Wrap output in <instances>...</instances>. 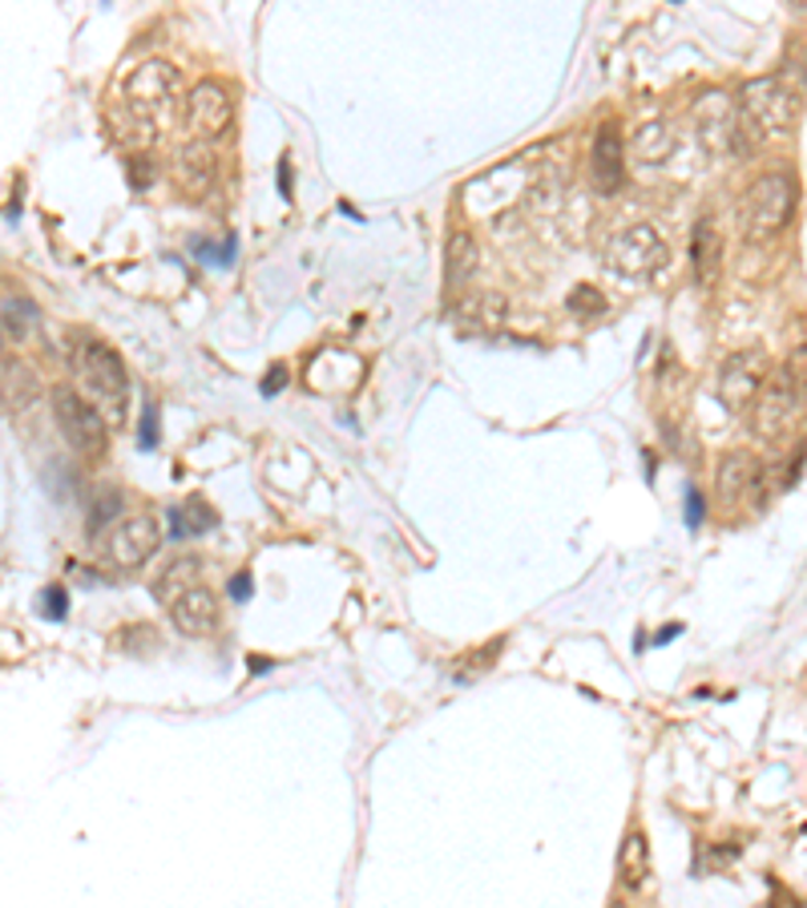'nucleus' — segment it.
<instances>
[{
	"label": "nucleus",
	"mask_w": 807,
	"mask_h": 908,
	"mask_svg": "<svg viewBox=\"0 0 807 908\" xmlns=\"http://www.w3.org/2000/svg\"><path fill=\"white\" fill-rule=\"evenodd\" d=\"M804 110V89L787 86L783 77H759L747 81L739 98V134L747 137H783L792 134Z\"/></svg>",
	"instance_id": "f257e3e1"
},
{
	"label": "nucleus",
	"mask_w": 807,
	"mask_h": 908,
	"mask_svg": "<svg viewBox=\"0 0 807 908\" xmlns=\"http://www.w3.org/2000/svg\"><path fill=\"white\" fill-rule=\"evenodd\" d=\"M795 202H799V187H795L792 175L783 170H767L759 175L743 194V231L747 238L755 243H767L780 231H787L795 214Z\"/></svg>",
	"instance_id": "f03ea898"
},
{
	"label": "nucleus",
	"mask_w": 807,
	"mask_h": 908,
	"mask_svg": "<svg viewBox=\"0 0 807 908\" xmlns=\"http://www.w3.org/2000/svg\"><path fill=\"white\" fill-rule=\"evenodd\" d=\"M804 408V348L795 351V368H780V372L763 380L755 396V412H751V428L763 440H783L792 433V424L799 421Z\"/></svg>",
	"instance_id": "7ed1b4c3"
},
{
	"label": "nucleus",
	"mask_w": 807,
	"mask_h": 908,
	"mask_svg": "<svg viewBox=\"0 0 807 908\" xmlns=\"http://www.w3.org/2000/svg\"><path fill=\"white\" fill-rule=\"evenodd\" d=\"M671 259V247L650 223H634L614 231L606 243V267L621 279H650Z\"/></svg>",
	"instance_id": "20e7f679"
},
{
	"label": "nucleus",
	"mask_w": 807,
	"mask_h": 908,
	"mask_svg": "<svg viewBox=\"0 0 807 908\" xmlns=\"http://www.w3.org/2000/svg\"><path fill=\"white\" fill-rule=\"evenodd\" d=\"M53 416L61 424L65 440L74 445V452H81L89 461L105 457V448H110V424H105V416H101L81 392H74V388H53Z\"/></svg>",
	"instance_id": "39448f33"
},
{
	"label": "nucleus",
	"mask_w": 807,
	"mask_h": 908,
	"mask_svg": "<svg viewBox=\"0 0 807 908\" xmlns=\"http://www.w3.org/2000/svg\"><path fill=\"white\" fill-rule=\"evenodd\" d=\"M74 363H77V372L86 375V384L110 404L113 416H122L125 396H130V372H125L122 356H117L105 339L81 336L74 344Z\"/></svg>",
	"instance_id": "423d86ee"
},
{
	"label": "nucleus",
	"mask_w": 807,
	"mask_h": 908,
	"mask_svg": "<svg viewBox=\"0 0 807 908\" xmlns=\"http://www.w3.org/2000/svg\"><path fill=\"white\" fill-rule=\"evenodd\" d=\"M175 93H178V69L170 61H142L134 74L125 77V89H122L130 117L142 122L146 130L166 117Z\"/></svg>",
	"instance_id": "0eeeda50"
},
{
	"label": "nucleus",
	"mask_w": 807,
	"mask_h": 908,
	"mask_svg": "<svg viewBox=\"0 0 807 908\" xmlns=\"http://www.w3.org/2000/svg\"><path fill=\"white\" fill-rule=\"evenodd\" d=\"M235 122V101L218 81H199L187 93V130L199 142H218Z\"/></svg>",
	"instance_id": "6e6552de"
},
{
	"label": "nucleus",
	"mask_w": 807,
	"mask_h": 908,
	"mask_svg": "<svg viewBox=\"0 0 807 908\" xmlns=\"http://www.w3.org/2000/svg\"><path fill=\"white\" fill-rule=\"evenodd\" d=\"M158 546H161V522L154 513H134V517H125L110 534L105 553H110L113 565L137 570V565H146V561L158 553Z\"/></svg>",
	"instance_id": "1a4fd4ad"
},
{
	"label": "nucleus",
	"mask_w": 807,
	"mask_h": 908,
	"mask_svg": "<svg viewBox=\"0 0 807 908\" xmlns=\"http://www.w3.org/2000/svg\"><path fill=\"white\" fill-rule=\"evenodd\" d=\"M767 380V363H763V351H739L731 360L722 363L719 372V396L727 408L743 412L751 400L759 396V388Z\"/></svg>",
	"instance_id": "9d476101"
},
{
	"label": "nucleus",
	"mask_w": 807,
	"mask_h": 908,
	"mask_svg": "<svg viewBox=\"0 0 807 908\" xmlns=\"http://www.w3.org/2000/svg\"><path fill=\"white\" fill-rule=\"evenodd\" d=\"M218 618H223L218 597H214L206 585H194V590H187V594H178L175 602H170V623L178 626V635L187 638L214 635V630H218Z\"/></svg>",
	"instance_id": "9b49d317"
},
{
	"label": "nucleus",
	"mask_w": 807,
	"mask_h": 908,
	"mask_svg": "<svg viewBox=\"0 0 807 908\" xmlns=\"http://www.w3.org/2000/svg\"><path fill=\"white\" fill-rule=\"evenodd\" d=\"M695 125L703 130L710 149H719V154L735 149V137H739V113L731 110V101L722 98V93H707V98L698 101Z\"/></svg>",
	"instance_id": "f8f14e48"
},
{
	"label": "nucleus",
	"mask_w": 807,
	"mask_h": 908,
	"mask_svg": "<svg viewBox=\"0 0 807 908\" xmlns=\"http://www.w3.org/2000/svg\"><path fill=\"white\" fill-rule=\"evenodd\" d=\"M590 166H594L597 190L614 194V190L621 187V178H626V142H621V134L614 130V125L597 130L594 154H590Z\"/></svg>",
	"instance_id": "ddd939ff"
},
{
	"label": "nucleus",
	"mask_w": 807,
	"mask_h": 908,
	"mask_svg": "<svg viewBox=\"0 0 807 908\" xmlns=\"http://www.w3.org/2000/svg\"><path fill=\"white\" fill-rule=\"evenodd\" d=\"M755 485H763V469H759V461L751 457V452H731V457L719 464L715 489H719L722 505H735L747 489H755Z\"/></svg>",
	"instance_id": "4468645a"
},
{
	"label": "nucleus",
	"mask_w": 807,
	"mask_h": 908,
	"mask_svg": "<svg viewBox=\"0 0 807 908\" xmlns=\"http://www.w3.org/2000/svg\"><path fill=\"white\" fill-rule=\"evenodd\" d=\"M477 259H481V250H477L472 231H452L445 243V279L452 291H460L477 274Z\"/></svg>",
	"instance_id": "2eb2a0df"
},
{
	"label": "nucleus",
	"mask_w": 807,
	"mask_h": 908,
	"mask_svg": "<svg viewBox=\"0 0 807 908\" xmlns=\"http://www.w3.org/2000/svg\"><path fill=\"white\" fill-rule=\"evenodd\" d=\"M646 876H650V844H646L642 832H630L618 852V881L626 888H642Z\"/></svg>",
	"instance_id": "dca6fc26"
},
{
	"label": "nucleus",
	"mask_w": 807,
	"mask_h": 908,
	"mask_svg": "<svg viewBox=\"0 0 807 908\" xmlns=\"http://www.w3.org/2000/svg\"><path fill=\"white\" fill-rule=\"evenodd\" d=\"M634 158L638 162H646V166H659L662 158H671V149H674V130L666 122H650V125H642L638 134H634Z\"/></svg>",
	"instance_id": "f3484780"
},
{
	"label": "nucleus",
	"mask_w": 807,
	"mask_h": 908,
	"mask_svg": "<svg viewBox=\"0 0 807 908\" xmlns=\"http://www.w3.org/2000/svg\"><path fill=\"white\" fill-rule=\"evenodd\" d=\"M199 570H202V561L199 558H178L170 570L161 573L158 582H154V594L161 597V602H175L178 594H187V590H194L199 585Z\"/></svg>",
	"instance_id": "a211bd4d"
},
{
	"label": "nucleus",
	"mask_w": 807,
	"mask_h": 908,
	"mask_svg": "<svg viewBox=\"0 0 807 908\" xmlns=\"http://www.w3.org/2000/svg\"><path fill=\"white\" fill-rule=\"evenodd\" d=\"M691 259H695L698 279L707 283L710 274H715V267H719V231H715V223H710V218H703V223L695 226V243H691Z\"/></svg>",
	"instance_id": "6ab92c4d"
},
{
	"label": "nucleus",
	"mask_w": 807,
	"mask_h": 908,
	"mask_svg": "<svg viewBox=\"0 0 807 908\" xmlns=\"http://www.w3.org/2000/svg\"><path fill=\"white\" fill-rule=\"evenodd\" d=\"M170 522H175V537L206 534V529H214V509L206 505V501L190 497V501H182L178 509H170Z\"/></svg>",
	"instance_id": "aec40b11"
},
{
	"label": "nucleus",
	"mask_w": 807,
	"mask_h": 908,
	"mask_svg": "<svg viewBox=\"0 0 807 908\" xmlns=\"http://www.w3.org/2000/svg\"><path fill=\"white\" fill-rule=\"evenodd\" d=\"M117 509H122V493H117V489H101L98 497H93V505H89V534H101L105 525H113Z\"/></svg>",
	"instance_id": "412c9836"
},
{
	"label": "nucleus",
	"mask_w": 807,
	"mask_h": 908,
	"mask_svg": "<svg viewBox=\"0 0 807 908\" xmlns=\"http://www.w3.org/2000/svg\"><path fill=\"white\" fill-rule=\"evenodd\" d=\"M41 610L49 614L53 623H65V618H69V594H65V585H49V590L41 594Z\"/></svg>",
	"instance_id": "4be33fe9"
},
{
	"label": "nucleus",
	"mask_w": 807,
	"mask_h": 908,
	"mask_svg": "<svg viewBox=\"0 0 807 908\" xmlns=\"http://www.w3.org/2000/svg\"><path fill=\"white\" fill-rule=\"evenodd\" d=\"M4 315H9V324H13V336H25L29 327L37 320V307L29 303V299H9V307H4Z\"/></svg>",
	"instance_id": "5701e85b"
},
{
	"label": "nucleus",
	"mask_w": 807,
	"mask_h": 908,
	"mask_svg": "<svg viewBox=\"0 0 807 908\" xmlns=\"http://www.w3.org/2000/svg\"><path fill=\"white\" fill-rule=\"evenodd\" d=\"M570 307L582 315H594V312H602V299H597L594 287H578V291L570 295Z\"/></svg>",
	"instance_id": "b1692460"
},
{
	"label": "nucleus",
	"mask_w": 807,
	"mask_h": 908,
	"mask_svg": "<svg viewBox=\"0 0 807 908\" xmlns=\"http://www.w3.org/2000/svg\"><path fill=\"white\" fill-rule=\"evenodd\" d=\"M158 445V404H146L142 412V448Z\"/></svg>",
	"instance_id": "393cba45"
},
{
	"label": "nucleus",
	"mask_w": 807,
	"mask_h": 908,
	"mask_svg": "<svg viewBox=\"0 0 807 908\" xmlns=\"http://www.w3.org/2000/svg\"><path fill=\"white\" fill-rule=\"evenodd\" d=\"M149 166H154L149 158H146V162H142V158H134V162H130V182H134L137 190L149 187V178H154V170H149Z\"/></svg>",
	"instance_id": "a878e982"
},
{
	"label": "nucleus",
	"mask_w": 807,
	"mask_h": 908,
	"mask_svg": "<svg viewBox=\"0 0 807 908\" xmlns=\"http://www.w3.org/2000/svg\"><path fill=\"white\" fill-rule=\"evenodd\" d=\"M686 517H691V525L703 522V497L698 493H686Z\"/></svg>",
	"instance_id": "bb28decb"
},
{
	"label": "nucleus",
	"mask_w": 807,
	"mask_h": 908,
	"mask_svg": "<svg viewBox=\"0 0 807 908\" xmlns=\"http://www.w3.org/2000/svg\"><path fill=\"white\" fill-rule=\"evenodd\" d=\"M231 594H235L238 602H247L250 597V573H238L235 582H231Z\"/></svg>",
	"instance_id": "cd10ccee"
},
{
	"label": "nucleus",
	"mask_w": 807,
	"mask_h": 908,
	"mask_svg": "<svg viewBox=\"0 0 807 908\" xmlns=\"http://www.w3.org/2000/svg\"><path fill=\"white\" fill-rule=\"evenodd\" d=\"M283 384H287V372L279 368V372L267 375V384H262V388H267V392H274V388H283Z\"/></svg>",
	"instance_id": "c85d7f7f"
},
{
	"label": "nucleus",
	"mask_w": 807,
	"mask_h": 908,
	"mask_svg": "<svg viewBox=\"0 0 807 908\" xmlns=\"http://www.w3.org/2000/svg\"><path fill=\"white\" fill-rule=\"evenodd\" d=\"M279 175H283V199H291V170H287V162H283V170H279Z\"/></svg>",
	"instance_id": "c756f323"
}]
</instances>
